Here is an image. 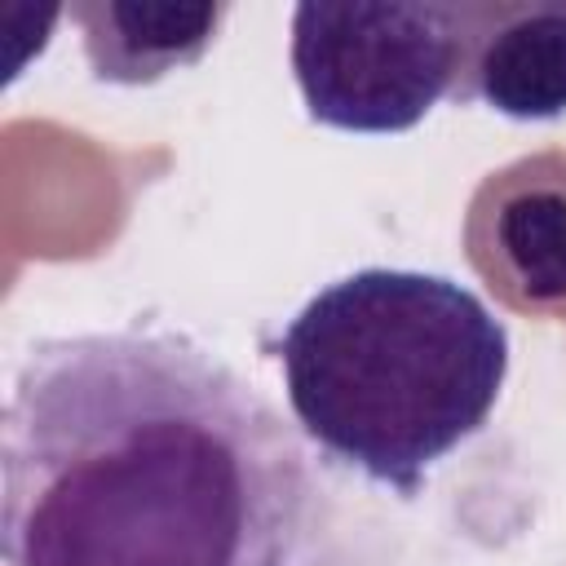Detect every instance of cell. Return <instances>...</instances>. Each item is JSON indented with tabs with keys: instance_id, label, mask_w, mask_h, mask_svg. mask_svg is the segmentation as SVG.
Instances as JSON below:
<instances>
[{
	"instance_id": "7a4b0ae2",
	"label": "cell",
	"mask_w": 566,
	"mask_h": 566,
	"mask_svg": "<svg viewBox=\"0 0 566 566\" xmlns=\"http://www.w3.org/2000/svg\"><path fill=\"white\" fill-rule=\"evenodd\" d=\"M274 358L296 433L327 464L411 500L486 429L509 327L447 274L363 265L283 323Z\"/></svg>"
},
{
	"instance_id": "3957f363",
	"label": "cell",
	"mask_w": 566,
	"mask_h": 566,
	"mask_svg": "<svg viewBox=\"0 0 566 566\" xmlns=\"http://www.w3.org/2000/svg\"><path fill=\"white\" fill-rule=\"evenodd\" d=\"M460 0H305L292 9V75L305 115L336 133H407L451 102Z\"/></svg>"
},
{
	"instance_id": "277c9868",
	"label": "cell",
	"mask_w": 566,
	"mask_h": 566,
	"mask_svg": "<svg viewBox=\"0 0 566 566\" xmlns=\"http://www.w3.org/2000/svg\"><path fill=\"white\" fill-rule=\"evenodd\" d=\"M460 243L504 310L566 314V150H531L491 168L469 195Z\"/></svg>"
},
{
	"instance_id": "8992f818",
	"label": "cell",
	"mask_w": 566,
	"mask_h": 566,
	"mask_svg": "<svg viewBox=\"0 0 566 566\" xmlns=\"http://www.w3.org/2000/svg\"><path fill=\"white\" fill-rule=\"evenodd\" d=\"M66 18L80 31L88 75L111 88H150L195 66L221 35L230 4L208 0H75Z\"/></svg>"
},
{
	"instance_id": "5b68a950",
	"label": "cell",
	"mask_w": 566,
	"mask_h": 566,
	"mask_svg": "<svg viewBox=\"0 0 566 566\" xmlns=\"http://www.w3.org/2000/svg\"><path fill=\"white\" fill-rule=\"evenodd\" d=\"M455 106L517 124L566 115V0H460Z\"/></svg>"
},
{
	"instance_id": "6da1fadb",
	"label": "cell",
	"mask_w": 566,
	"mask_h": 566,
	"mask_svg": "<svg viewBox=\"0 0 566 566\" xmlns=\"http://www.w3.org/2000/svg\"><path fill=\"white\" fill-rule=\"evenodd\" d=\"M301 433L186 332L44 336L0 420L4 566H318Z\"/></svg>"
}]
</instances>
